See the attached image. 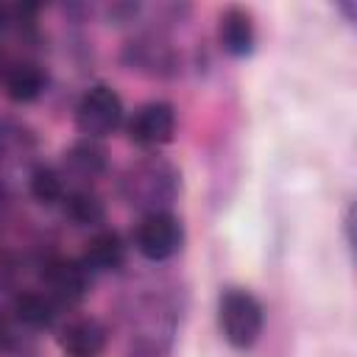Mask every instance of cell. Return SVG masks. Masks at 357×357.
<instances>
[{
  "mask_svg": "<svg viewBox=\"0 0 357 357\" xmlns=\"http://www.w3.org/2000/svg\"><path fill=\"white\" fill-rule=\"evenodd\" d=\"M337 8L346 14V22L349 25H354V20H357V11H354V3L351 0H343V3H337Z\"/></svg>",
  "mask_w": 357,
  "mask_h": 357,
  "instance_id": "20",
  "label": "cell"
},
{
  "mask_svg": "<svg viewBox=\"0 0 357 357\" xmlns=\"http://www.w3.org/2000/svg\"><path fill=\"white\" fill-rule=\"evenodd\" d=\"M106 340L109 332L95 315H73L56 332V343L67 357H100Z\"/></svg>",
  "mask_w": 357,
  "mask_h": 357,
  "instance_id": "9",
  "label": "cell"
},
{
  "mask_svg": "<svg viewBox=\"0 0 357 357\" xmlns=\"http://www.w3.org/2000/svg\"><path fill=\"white\" fill-rule=\"evenodd\" d=\"M61 215L75 229H100L106 223V204L92 187H73L61 201Z\"/></svg>",
  "mask_w": 357,
  "mask_h": 357,
  "instance_id": "14",
  "label": "cell"
},
{
  "mask_svg": "<svg viewBox=\"0 0 357 357\" xmlns=\"http://www.w3.org/2000/svg\"><path fill=\"white\" fill-rule=\"evenodd\" d=\"M126 123L123 98L109 84H92L75 103V128L86 139H103Z\"/></svg>",
  "mask_w": 357,
  "mask_h": 357,
  "instance_id": "3",
  "label": "cell"
},
{
  "mask_svg": "<svg viewBox=\"0 0 357 357\" xmlns=\"http://www.w3.org/2000/svg\"><path fill=\"white\" fill-rule=\"evenodd\" d=\"M218 324L226 343L237 351L257 346L265 329V307L245 287H226L218 298Z\"/></svg>",
  "mask_w": 357,
  "mask_h": 357,
  "instance_id": "2",
  "label": "cell"
},
{
  "mask_svg": "<svg viewBox=\"0 0 357 357\" xmlns=\"http://www.w3.org/2000/svg\"><path fill=\"white\" fill-rule=\"evenodd\" d=\"M28 192L42 206H61V201L67 195V178L61 176V170L56 165L36 162L28 173Z\"/></svg>",
  "mask_w": 357,
  "mask_h": 357,
  "instance_id": "16",
  "label": "cell"
},
{
  "mask_svg": "<svg viewBox=\"0 0 357 357\" xmlns=\"http://www.w3.org/2000/svg\"><path fill=\"white\" fill-rule=\"evenodd\" d=\"M39 287L59 307H78L92 287V273L75 257L47 254L39 262Z\"/></svg>",
  "mask_w": 357,
  "mask_h": 357,
  "instance_id": "4",
  "label": "cell"
},
{
  "mask_svg": "<svg viewBox=\"0 0 357 357\" xmlns=\"http://www.w3.org/2000/svg\"><path fill=\"white\" fill-rule=\"evenodd\" d=\"M126 134L137 148L156 151L176 137V109L167 100H148L126 120Z\"/></svg>",
  "mask_w": 357,
  "mask_h": 357,
  "instance_id": "6",
  "label": "cell"
},
{
  "mask_svg": "<svg viewBox=\"0 0 357 357\" xmlns=\"http://www.w3.org/2000/svg\"><path fill=\"white\" fill-rule=\"evenodd\" d=\"M61 176L67 181H73L75 187H92L98 178L106 176L109 170V153L98 139H75L61 159Z\"/></svg>",
  "mask_w": 357,
  "mask_h": 357,
  "instance_id": "7",
  "label": "cell"
},
{
  "mask_svg": "<svg viewBox=\"0 0 357 357\" xmlns=\"http://www.w3.org/2000/svg\"><path fill=\"white\" fill-rule=\"evenodd\" d=\"M14 282H17V259L14 254L0 243V296L6 290H14Z\"/></svg>",
  "mask_w": 357,
  "mask_h": 357,
  "instance_id": "18",
  "label": "cell"
},
{
  "mask_svg": "<svg viewBox=\"0 0 357 357\" xmlns=\"http://www.w3.org/2000/svg\"><path fill=\"white\" fill-rule=\"evenodd\" d=\"M86 271L92 276L98 273H114L126 265V240L117 229H109V226H100L95 229L86 243H84V254L78 257Z\"/></svg>",
  "mask_w": 357,
  "mask_h": 357,
  "instance_id": "12",
  "label": "cell"
},
{
  "mask_svg": "<svg viewBox=\"0 0 357 357\" xmlns=\"http://www.w3.org/2000/svg\"><path fill=\"white\" fill-rule=\"evenodd\" d=\"M0 86L11 103H33L47 92V70L33 59L6 61Z\"/></svg>",
  "mask_w": 357,
  "mask_h": 357,
  "instance_id": "11",
  "label": "cell"
},
{
  "mask_svg": "<svg viewBox=\"0 0 357 357\" xmlns=\"http://www.w3.org/2000/svg\"><path fill=\"white\" fill-rule=\"evenodd\" d=\"M117 190H120V198L142 215L170 212V206L181 192V173L167 156L148 153L134 159L120 173Z\"/></svg>",
  "mask_w": 357,
  "mask_h": 357,
  "instance_id": "1",
  "label": "cell"
},
{
  "mask_svg": "<svg viewBox=\"0 0 357 357\" xmlns=\"http://www.w3.org/2000/svg\"><path fill=\"white\" fill-rule=\"evenodd\" d=\"M59 310L61 307L42 287H28V290H17L11 296V310L8 312L25 332H45L56 324Z\"/></svg>",
  "mask_w": 357,
  "mask_h": 357,
  "instance_id": "13",
  "label": "cell"
},
{
  "mask_svg": "<svg viewBox=\"0 0 357 357\" xmlns=\"http://www.w3.org/2000/svg\"><path fill=\"white\" fill-rule=\"evenodd\" d=\"M3 67H6V61H3V59H0V73H3Z\"/></svg>",
  "mask_w": 357,
  "mask_h": 357,
  "instance_id": "21",
  "label": "cell"
},
{
  "mask_svg": "<svg viewBox=\"0 0 357 357\" xmlns=\"http://www.w3.org/2000/svg\"><path fill=\"white\" fill-rule=\"evenodd\" d=\"M123 61L131 70L148 73V75H170L178 70V56L167 39L159 33H142L131 39L123 50Z\"/></svg>",
  "mask_w": 357,
  "mask_h": 357,
  "instance_id": "8",
  "label": "cell"
},
{
  "mask_svg": "<svg viewBox=\"0 0 357 357\" xmlns=\"http://www.w3.org/2000/svg\"><path fill=\"white\" fill-rule=\"evenodd\" d=\"M11 25H14V11H11V6H0V33L8 31Z\"/></svg>",
  "mask_w": 357,
  "mask_h": 357,
  "instance_id": "19",
  "label": "cell"
},
{
  "mask_svg": "<svg viewBox=\"0 0 357 357\" xmlns=\"http://www.w3.org/2000/svg\"><path fill=\"white\" fill-rule=\"evenodd\" d=\"M25 349V329L11 318V312H0V357H14Z\"/></svg>",
  "mask_w": 357,
  "mask_h": 357,
  "instance_id": "17",
  "label": "cell"
},
{
  "mask_svg": "<svg viewBox=\"0 0 357 357\" xmlns=\"http://www.w3.org/2000/svg\"><path fill=\"white\" fill-rule=\"evenodd\" d=\"M36 153V134L11 117H0V165H22Z\"/></svg>",
  "mask_w": 357,
  "mask_h": 357,
  "instance_id": "15",
  "label": "cell"
},
{
  "mask_svg": "<svg viewBox=\"0 0 357 357\" xmlns=\"http://www.w3.org/2000/svg\"><path fill=\"white\" fill-rule=\"evenodd\" d=\"M184 245V223L173 212L142 215L134 226V248L148 262H167Z\"/></svg>",
  "mask_w": 357,
  "mask_h": 357,
  "instance_id": "5",
  "label": "cell"
},
{
  "mask_svg": "<svg viewBox=\"0 0 357 357\" xmlns=\"http://www.w3.org/2000/svg\"><path fill=\"white\" fill-rule=\"evenodd\" d=\"M218 45L231 59H248L257 50V22L245 6H226L220 11Z\"/></svg>",
  "mask_w": 357,
  "mask_h": 357,
  "instance_id": "10",
  "label": "cell"
}]
</instances>
